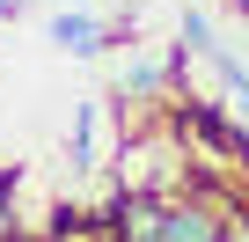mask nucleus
Returning a JSON list of instances; mask_svg holds the SVG:
<instances>
[{"label": "nucleus", "instance_id": "1", "mask_svg": "<svg viewBox=\"0 0 249 242\" xmlns=\"http://www.w3.org/2000/svg\"><path fill=\"white\" fill-rule=\"evenodd\" d=\"M154 242H227V220L205 198H183V205H161V235Z\"/></svg>", "mask_w": 249, "mask_h": 242}, {"label": "nucleus", "instance_id": "2", "mask_svg": "<svg viewBox=\"0 0 249 242\" xmlns=\"http://www.w3.org/2000/svg\"><path fill=\"white\" fill-rule=\"evenodd\" d=\"M44 37H52V44H66V52H81V59H95V52H103V22H95L88 8H59V15L44 22Z\"/></svg>", "mask_w": 249, "mask_h": 242}, {"label": "nucleus", "instance_id": "3", "mask_svg": "<svg viewBox=\"0 0 249 242\" xmlns=\"http://www.w3.org/2000/svg\"><path fill=\"white\" fill-rule=\"evenodd\" d=\"M73 169H95V103L73 110Z\"/></svg>", "mask_w": 249, "mask_h": 242}, {"label": "nucleus", "instance_id": "4", "mask_svg": "<svg viewBox=\"0 0 249 242\" xmlns=\"http://www.w3.org/2000/svg\"><path fill=\"white\" fill-rule=\"evenodd\" d=\"M0 242H15V205H8V176H0Z\"/></svg>", "mask_w": 249, "mask_h": 242}, {"label": "nucleus", "instance_id": "5", "mask_svg": "<svg viewBox=\"0 0 249 242\" xmlns=\"http://www.w3.org/2000/svg\"><path fill=\"white\" fill-rule=\"evenodd\" d=\"M227 242H249V213H227Z\"/></svg>", "mask_w": 249, "mask_h": 242}, {"label": "nucleus", "instance_id": "6", "mask_svg": "<svg viewBox=\"0 0 249 242\" xmlns=\"http://www.w3.org/2000/svg\"><path fill=\"white\" fill-rule=\"evenodd\" d=\"M0 15H22V0H0Z\"/></svg>", "mask_w": 249, "mask_h": 242}, {"label": "nucleus", "instance_id": "7", "mask_svg": "<svg viewBox=\"0 0 249 242\" xmlns=\"http://www.w3.org/2000/svg\"><path fill=\"white\" fill-rule=\"evenodd\" d=\"M15 242H52V235H15Z\"/></svg>", "mask_w": 249, "mask_h": 242}, {"label": "nucleus", "instance_id": "8", "mask_svg": "<svg viewBox=\"0 0 249 242\" xmlns=\"http://www.w3.org/2000/svg\"><path fill=\"white\" fill-rule=\"evenodd\" d=\"M73 8H95V0H73Z\"/></svg>", "mask_w": 249, "mask_h": 242}, {"label": "nucleus", "instance_id": "9", "mask_svg": "<svg viewBox=\"0 0 249 242\" xmlns=\"http://www.w3.org/2000/svg\"><path fill=\"white\" fill-rule=\"evenodd\" d=\"M234 8H242V15H249V0H234Z\"/></svg>", "mask_w": 249, "mask_h": 242}]
</instances>
